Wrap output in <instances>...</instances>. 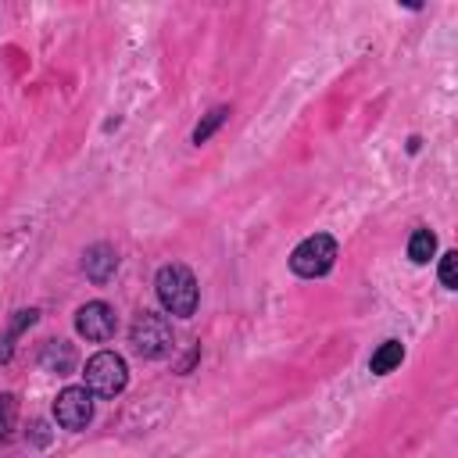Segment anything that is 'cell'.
<instances>
[{
	"label": "cell",
	"mask_w": 458,
	"mask_h": 458,
	"mask_svg": "<svg viewBox=\"0 0 458 458\" xmlns=\"http://www.w3.org/2000/svg\"><path fill=\"white\" fill-rule=\"evenodd\" d=\"M229 114H233V111H229V104L211 107V111H208V114H204V118L193 125V143H197V147H200V143H208V140H211V136H215V132L225 125V118H229Z\"/></svg>",
	"instance_id": "obj_11"
},
{
	"label": "cell",
	"mask_w": 458,
	"mask_h": 458,
	"mask_svg": "<svg viewBox=\"0 0 458 458\" xmlns=\"http://www.w3.org/2000/svg\"><path fill=\"white\" fill-rule=\"evenodd\" d=\"M14 429H18V397L0 394V440H11Z\"/></svg>",
	"instance_id": "obj_13"
},
{
	"label": "cell",
	"mask_w": 458,
	"mask_h": 458,
	"mask_svg": "<svg viewBox=\"0 0 458 458\" xmlns=\"http://www.w3.org/2000/svg\"><path fill=\"white\" fill-rule=\"evenodd\" d=\"M39 369L43 372H54V376H72L75 372V361H79V354H75V347L68 344V340H43V347H39Z\"/></svg>",
	"instance_id": "obj_8"
},
{
	"label": "cell",
	"mask_w": 458,
	"mask_h": 458,
	"mask_svg": "<svg viewBox=\"0 0 458 458\" xmlns=\"http://www.w3.org/2000/svg\"><path fill=\"white\" fill-rule=\"evenodd\" d=\"M154 293L161 301V308L168 315H179V318H190L197 311V301H200V290H197V276L172 261V265H161L157 276H154Z\"/></svg>",
	"instance_id": "obj_1"
},
{
	"label": "cell",
	"mask_w": 458,
	"mask_h": 458,
	"mask_svg": "<svg viewBox=\"0 0 458 458\" xmlns=\"http://www.w3.org/2000/svg\"><path fill=\"white\" fill-rule=\"evenodd\" d=\"M82 272H86L97 286H104V283L118 272V250H114L111 243H93V247H86V254H82Z\"/></svg>",
	"instance_id": "obj_7"
},
{
	"label": "cell",
	"mask_w": 458,
	"mask_h": 458,
	"mask_svg": "<svg viewBox=\"0 0 458 458\" xmlns=\"http://www.w3.org/2000/svg\"><path fill=\"white\" fill-rule=\"evenodd\" d=\"M401 361H404V344H401V340H383V344L372 351V358H369V372H372V376H390Z\"/></svg>",
	"instance_id": "obj_9"
},
{
	"label": "cell",
	"mask_w": 458,
	"mask_h": 458,
	"mask_svg": "<svg viewBox=\"0 0 458 458\" xmlns=\"http://www.w3.org/2000/svg\"><path fill=\"white\" fill-rule=\"evenodd\" d=\"M433 254H437V233L426 229V225H419V229L411 233V240H408V258H411L415 265H426Z\"/></svg>",
	"instance_id": "obj_12"
},
{
	"label": "cell",
	"mask_w": 458,
	"mask_h": 458,
	"mask_svg": "<svg viewBox=\"0 0 458 458\" xmlns=\"http://www.w3.org/2000/svg\"><path fill=\"white\" fill-rule=\"evenodd\" d=\"M437 276H440V286H444V290H458V254H454V250H444V254H440Z\"/></svg>",
	"instance_id": "obj_14"
},
{
	"label": "cell",
	"mask_w": 458,
	"mask_h": 458,
	"mask_svg": "<svg viewBox=\"0 0 458 458\" xmlns=\"http://www.w3.org/2000/svg\"><path fill=\"white\" fill-rule=\"evenodd\" d=\"M333 265H336V240H333L329 233H311V236H304V240L293 247V254H290V268H293V276H301V279H318V276H326Z\"/></svg>",
	"instance_id": "obj_4"
},
{
	"label": "cell",
	"mask_w": 458,
	"mask_h": 458,
	"mask_svg": "<svg viewBox=\"0 0 458 458\" xmlns=\"http://www.w3.org/2000/svg\"><path fill=\"white\" fill-rule=\"evenodd\" d=\"M54 419L61 429H86L93 422V394L86 386H64L57 397H54Z\"/></svg>",
	"instance_id": "obj_5"
},
{
	"label": "cell",
	"mask_w": 458,
	"mask_h": 458,
	"mask_svg": "<svg viewBox=\"0 0 458 458\" xmlns=\"http://www.w3.org/2000/svg\"><path fill=\"white\" fill-rule=\"evenodd\" d=\"M36 318H39L36 308H21V311H14V318L7 322V333L0 336V361H11V354H14V340H18L29 326H36Z\"/></svg>",
	"instance_id": "obj_10"
},
{
	"label": "cell",
	"mask_w": 458,
	"mask_h": 458,
	"mask_svg": "<svg viewBox=\"0 0 458 458\" xmlns=\"http://www.w3.org/2000/svg\"><path fill=\"white\" fill-rule=\"evenodd\" d=\"M82 376H86V390L93 397H118L129 383V365L114 351H97V354L86 358Z\"/></svg>",
	"instance_id": "obj_3"
},
{
	"label": "cell",
	"mask_w": 458,
	"mask_h": 458,
	"mask_svg": "<svg viewBox=\"0 0 458 458\" xmlns=\"http://www.w3.org/2000/svg\"><path fill=\"white\" fill-rule=\"evenodd\" d=\"M197 358H200V347H193V351H190V354H186V358L179 361V372H190V365H193Z\"/></svg>",
	"instance_id": "obj_15"
},
{
	"label": "cell",
	"mask_w": 458,
	"mask_h": 458,
	"mask_svg": "<svg viewBox=\"0 0 458 458\" xmlns=\"http://www.w3.org/2000/svg\"><path fill=\"white\" fill-rule=\"evenodd\" d=\"M129 344L140 358H165L172 354L175 347V333H172V322L168 315H157V311H140L132 329H129Z\"/></svg>",
	"instance_id": "obj_2"
},
{
	"label": "cell",
	"mask_w": 458,
	"mask_h": 458,
	"mask_svg": "<svg viewBox=\"0 0 458 458\" xmlns=\"http://www.w3.org/2000/svg\"><path fill=\"white\" fill-rule=\"evenodd\" d=\"M114 329H118V315H114V308L107 301H89V304H82L75 311V333L93 340V344L111 340Z\"/></svg>",
	"instance_id": "obj_6"
}]
</instances>
